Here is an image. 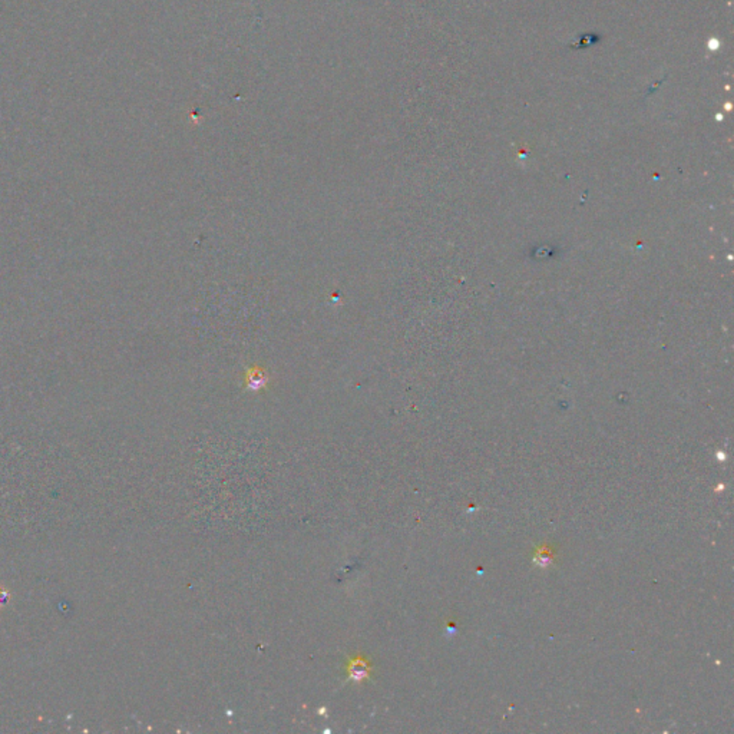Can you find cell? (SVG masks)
I'll list each match as a JSON object with an SVG mask.
<instances>
[{
    "mask_svg": "<svg viewBox=\"0 0 734 734\" xmlns=\"http://www.w3.org/2000/svg\"><path fill=\"white\" fill-rule=\"evenodd\" d=\"M270 383V377L267 376L266 370L260 366H254L253 369L247 370L244 374V385L248 390L257 392L266 389Z\"/></svg>",
    "mask_w": 734,
    "mask_h": 734,
    "instance_id": "6da1fadb",
    "label": "cell"
},
{
    "mask_svg": "<svg viewBox=\"0 0 734 734\" xmlns=\"http://www.w3.org/2000/svg\"><path fill=\"white\" fill-rule=\"evenodd\" d=\"M370 670L372 669L369 667V662L365 661L362 657H358V658L351 660L349 667H347L349 678L353 680V681H362V680L369 678Z\"/></svg>",
    "mask_w": 734,
    "mask_h": 734,
    "instance_id": "7a4b0ae2",
    "label": "cell"
}]
</instances>
